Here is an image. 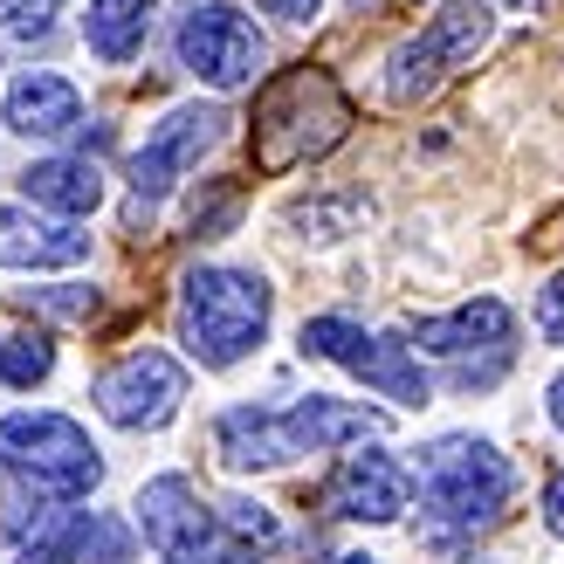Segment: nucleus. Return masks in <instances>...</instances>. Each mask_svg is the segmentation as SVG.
<instances>
[{"mask_svg":"<svg viewBox=\"0 0 564 564\" xmlns=\"http://www.w3.org/2000/svg\"><path fill=\"white\" fill-rule=\"evenodd\" d=\"M269 317H275V290L256 269L200 262V269L180 275V345L207 372H228L248 351H262Z\"/></svg>","mask_w":564,"mask_h":564,"instance_id":"f257e3e1","label":"nucleus"},{"mask_svg":"<svg viewBox=\"0 0 564 564\" xmlns=\"http://www.w3.org/2000/svg\"><path fill=\"white\" fill-rule=\"evenodd\" d=\"M413 489H420V510L434 517V530H489L517 496V468L482 434H441L420 447Z\"/></svg>","mask_w":564,"mask_h":564,"instance_id":"f03ea898","label":"nucleus"},{"mask_svg":"<svg viewBox=\"0 0 564 564\" xmlns=\"http://www.w3.org/2000/svg\"><path fill=\"white\" fill-rule=\"evenodd\" d=\"M0 468L35 502H83L104 482V462H97L90 434H83L69 413H48V406L0 413Z\"/></svg>","mask_w":564,"mask_h":564,"instance_id":"7ed1b4c3","label":"nucleus"},{"mask_svg":"<svg viewBox=\"0 0 564 564\" xmlns=\"http://www.w3.org/2000/svg\"><path fill=\"white\" fill-rule=\"evenodd\" d=\"M345 124H351V104H345V90H337L324 69H296V76L269 83V97L256 110L262 173H290V165H303V159H324L337 138H345Z\"/></svg>","mask_w":564,"mask_h":564,"instance_id":"20e7f679","label":"nucleus"},{"mask_svg":"<svg viewBox=\"0 0 564 564\" xmlns=\"http://www.w3.org/2000/svg\"><path fill=\"white\" fill-rule=\"evenodd\" d=\"M496 35V0H447L413 42L386 55V97L392 104H427L455 69H468Z\"/></svg>","mask_w":564,"mask_h":564,"instance_id":"39448f33","label":"nucleus"},{"mask_svg":"<svg viewBox=\"0 0 564 564\" xmlns=\"http://www.w3.org/2000/svg\"><path fill=\"white\" fill-rule=\"evenodd\" d=\"M413 345L427 358H441L462 392H482L510 372V358H517V310L502 296H475L462 310H447V317H420Z\"/></svg>","mask_w":564,"mask_h":564,"instance_id":"423d86ee","label":"nucleus"},{"mask_svg":"<svg viewBox=\"0 0 564 564\" xmlns=\"http://www.w3.org/2000/svg\"><path fill=\"white\" fill-rule=\"evenodd\" d=\"M220 138H228V110H220V104H180V110H165V118L145 131V145L131 152V214H124L131 228H138V220H152V207L220 145Z\"/></svg>","mask_w":564,"mask_h":564,"instance_id":"0eeeda50","label":"nucleus"},{"mask_svg":"<svg viewBox=\"0 0 564 564\" xmlns=\"http://www.w3.org/2000/svg\"><path fill=\"white\" fill-rule=\"evenodd\" d=\"M303 351L345 365V372L365 379L379 400H400V406H427V400H434L427 365L413 358V345H400V337H379V330H365V324H351V317H310V324H303Z\"/></svg>","mask_w":564,"mask_h":564,"instance_id":"6e6552de","label":"nucleus"},{"mask_svg":"<svg viewBox=\"0 0 564 564\" xmlns=\"http://www.w3.org/2000/svg\"><path fill=\"white\" fill-rule=\"evenodd\" d=\"M269 63L262 28L248 21L228 0H200V8L180 14V69L200 76L207 90H248Z\"/></svg>","mask_w":564,"mask_h":564,"instance_id":"1a4fd4ad","label":"nucleus"},{"mask_svg":"<svg viewBox=\"0 0 564 564\" xmlns=\"http://www.w3.org/2000/svg\"><path fill=\"white\" fill-rule=\"evenodd\" d=\"M90 400H97V413L110 420V427L159 434L165 420L180 413V400H186V365L173 351H131V358L104 365V372L90 379Z\"/></svg>","mask_w":564,"mask_h":564,"instance_id":"9d476101","label":"nucleus"},{"mask_svg":"<svg viewBox=\"0 0 564 564\" xmlns=\"http://www.w3.org/2000/svg\"><path fill=\"white\" fill-rule=\"evenodd\" d=\"M324 510L345 523H400L413 510V468H400L392 455H345L324 482Z\"/></svg>","mask_w":564,"mask_h":564,"instance_id":"9b49d317","label":"nucleus"},{"mask_svg":"<svg viewBox=\"0 0 564 564\" xmlns=\"http://www.w3.org/2000/svg\"><path fill=\"white\" fill-rule=\"evenodd\" d=\"M138 530H145V544L159 557H173V551H214V510L193 496L186 475H152V482L138 489Z\"/></svg>","mask_w":564,"mask_h":564,"instance_id":"f8f14e48","label":"nucleus"},{"mask_svg":"<svg viewBox=\"0 0 564 564\" xmlns=\"http://www.w3.org/2000/svg\"><path fill=\"white\" fill-rule=\"evenodd\" d=\"M90 256V235L48 207H0V262L8 269H76Z\"/></svg>","mask_w":564,"mask_h":564,"instance_id":"ddd939ff","label":"nucleus"},{"mask_svg":"<svg viewBox=\"0 0 564 564\" xmlns=\"http://www.w3.org/2000/svg\"><path fill=\"white\" fill-rule=\"evenodd\" d=\"M0 124L14 138H69V131H83V90L69 76H55V69H21L8 83Z\"/></svg>","mask_w":564,"mask_h":564,"instance_id":"4468645a","label":"nucleus"},{"mask_svg":"<svg viewBox=\"0 0 564 564\" xmlns=\"http://www.w3.org/2000/svg\"><path fill=\"white\" fill-rule=\"evenodd\" d=\"M282 427H290L296 455H337L351 441H372L386 434L392 420L379 406H358V400H330V392H303L296 406H282Z\"/></svg>","mask_w":564,"mask_h":564,"instance_id":"2eb2a0df","label":"nucleus"},{"mask_svg":"<svg viewBox=\"0 0 564 564\" xmlns=\"http://www.w3.org/2000/svg\"><path fill=\"white\" fill-rule=\"evenodd\" d=\"M214 455L228 475H269L282 462H296V441L275 406H228L214 420Z\"/></svg>","mask_w":564,"mask_h":564,"instance_id":"dca6fc26","label":"nucleus"},{"mask_svg":"<svg viewBox=\"0 0 564 564\" xmlns=\"http://www.w3.org/2000/svg\"><path fill=\"white\" fill-rule=\"evenodd\" d=\"M21 200L63 214V220H90L104 207V173H97V159H35L21 173Z\"/></svg>","mask_w":564,"mask_h":564,"instance_id":"f3484780","label":"nucleus"},{"mask_svg":"<svg viewBox=\"0 0 564 564\" xmlns=\"http://www.w3.org/2000/svg\"><path fill=\"white\" fill-rule=\"evenodd\" d=\"M152 8L159 0H90V14H83V48L97 55V63H131L138 48L152 35Z\"/></svg>","mask_w":564,"mask_h":564,"instance_id":"a211bd4d","label":"nucleus"},{"mask_svg":"<svg viewBox=\"0 0 564 564\" xmlns=\"http://www.w3.org/2000/svg\"><path fill=\"white\" fill-rule=\"evenodd\" d=\"M55 379V337L48 330H8L0 337V386L35 392Z\"/></svg>","mask_w":564,"mask_h":564,"instance_id":"6ab92c4d","label":"nucleus"},{"mask_svg":"<svg viewBox=\"0 0 564 564\" xmlns=\"http://www.w3.org/2000/svg\"><path fill=\"white\" fill-rule=\"evenodd\" d=\"M214 523H220V530H228V538H235L228 564H241V557H248V544H256V551H269V544L282 538L275 510H269V502H256V496H228V502H220V510H214Z\"/></svg>","mask_w":564,"mask_h":564,"instance_id":"aec40b11","label":"nucleus"},{"mask_svg":"<svg viewBox=\"0 0 564 564\" xmlns=\"http://www.w3.org/2000/svg\"><path fill=\"white\" fill-rule=\"evenodd\" d=\"M76 564H138V538L124 517L110 510H83V530H76Z\"/></svg>","mask_w":564,"mask_h":564,"instance_id":"412c9836","label":"nucleus"},{"mask_svg":"<svg viewBox=\"0 0 564 564\" xmlns=\"http://www.w3.org/2000/svg\"><path fill=\"white\" fill-rule=\"evenodd\" d=\"M63 8H69V0H0V42H21V48L48 42Z\"/></svg>","mask_w":564,"mask_h":564,"instance_id":"4be33fe9","label":"nucleus"},{"mask_svg":"<svg viewBox=\"0 0 564 564\" xmlns=\"http://www.w3.org/2000/svg\"><path fill=\"white\" fill-rule=\"evenodd\" d=\"M538 330H544V345H564V269L538 290Z\"/></svg>","mask_w":564,"mask_h":564,"instance_id":"5701e85b","label":"nucleus"},{"mask_svg":"<svg viewBox=\"0 0 564 564\" xmlns=\"http://www.w3.org/2000/svg\"><path fill=\"white\" fill-rule=\"evenodd\" d=\"M21 303H28V310L42 303V310H55V317H90V310H97L90 290H42V296H35V290H21Z\"/></svg>","mask_w":564,"mask_h":564,"instance_id":"b1692460","label":"nucleus"},{"mask_svg":"<svg viewBox=\"0 0 564 564\" xmlns=\"http://www.w3.org/2000/svg\"><path fill=\"white\" fill-rule=\"evenodd\" d=\"M262 14H275V21H290V28H310L324 14V0H256Z\"/></svg>","mask_w":564,"mask_h":564,"instance_id":"393cba45","label":"nucleus"},{"mask_svg":"<svg viewBox=\"0 0 564 564\" xmlns=\"http://www.w3.org/2000/svg\"><path fill=\"white\" fill-rule=\"evenodd\" d=\"M544 530H551V538H564V468L551 475V489H544Z\"/></svg>","mask_w":564,"mask_h":564,"instance_id":"a878e982","label":"nucleus"},{"mask_svg":"<svg viewBox=\"0 0 564 564\" xmlns=\"http://www.w3.org/2000/svg\"><path fill=\"white\" fill-rule=\"evenodd\" d=\"M544 406H551V427H557V434H564V372H557V379H551V400H544Z\"/></svg>","mask_w":564,"mask_h":564,"instance_id":"bb28decb","label":"nucleus"},{"mask_svg":"<svg viewBox=\"0 0 564 564\" xmlns=\"http://www.w3.org/2000/svg\"><path fill=\"white\" fill-rule=\"evenodd\" d=\"M165 564H207V551H173Z\"/></svg>","mask_w":564,"mask_h":564,"instance_id":"cd10ccee","label":"nucleus"},{"mask_svg":"<svg viewBox=\"0 0 564 564\" xmlns=\"http://www.w3.org/2000/svg\"><path fill=\"white\" fill-rule=\"evenodd\" d=\"M330 564H379V557H365V551H345V557H330Z\"/></svg>","mask_w":564,"mask_h":564,"instance_id":"c85d7f7f","label":"nucleus"},{"mask_svg":"<svg viewBox=\"0 0 564 564\" xmlns=\"http://www.w3.org/2000/svg\"><path fill=\"white\" fill-rule=\"evenodd\" d=\"M358 8H379V0H358Z\"/></svg>","mask_w":564,"mask_h":564,"instance_id":"c756f323","label":"nucleus"},{"mask_svg":"<svg viewBox=\"0 0 564 564\" xmlns=\"http://www.w3.org/2000/svg\"><path fill=\"white\" fill-rule=\"evenodd\" d=\"M510 8H530V0H510Z\"/></svg>","mask_w":564,"mask_h":564,"instance_id":"7c9ffc66","label":"nucleus"}]
</instances>
